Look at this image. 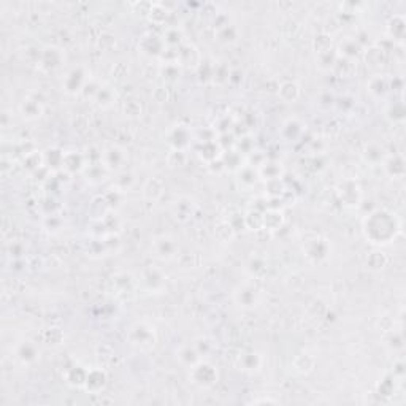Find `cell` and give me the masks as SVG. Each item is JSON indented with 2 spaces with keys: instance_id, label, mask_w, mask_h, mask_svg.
I'll use <instances>...</instances> for the list:
<instances>
[{
  "instance_id": "6da1fadb",
  "label": "cell",
  "mask_w": 406,
  "mask_h": 406,
  "mask_svg": "<svg viewBox=\"0 0 406 406\" xmlns=\"http://www.w3.org/2000/svg\"><path fill=\"white\" fill-rule=\"evenodd\" d=\"M216 371L211 365H206V363H200L199 367L194 368V380L200 386H211L216 381Z\"/></svg>"
},
{
  "instance_id": "7a4b0ae2",
  "label": "cell",
  "mask_w": 406,
  "mask_h": 406,
  "mask_svg": "<svg viewBox=\"0 0 406 406\" xmlns=\"http://www.w3.org/2000/svg\"><path fill=\"white\" fill-rule=\"evenodd\" d=\"M18 357L22 362H32L35 359V349L31 344H22L18 351Z\"/></svg>"
}]
</instances>
